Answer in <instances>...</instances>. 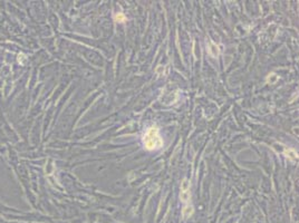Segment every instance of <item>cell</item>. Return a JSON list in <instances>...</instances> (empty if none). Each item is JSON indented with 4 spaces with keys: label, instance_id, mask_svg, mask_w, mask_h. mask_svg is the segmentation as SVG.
<instances>
[{
    "label": "cell",
    "instance_id": "obj_3",
    "mask_svg": "<svg viewBox=\"0 0 299 223\" xmlns=\"http://www.w3.org/2000/svg\"><path fill=\"white\" fill-rule=\"evenodd\" d=\"M192 213H193V207L191 206V205L184 206V209H183V216H184V218H189Z\"/></svg>",
    "mask_w": 299,
    "mask_h": 223
},
{
    "label": "cell",
    "instance_id": "obj_5",
    "mask_svg": "<svg viewBox=\"0 0 299 223\" xmlns=\"http://www.w3.org/2000/svg\"><path fill=\"white\" fill-rule=\"evenodd\" d=\"M211 49H210V53L212 54L213 56H218V54H219V48H218V46L214 45L213 43H211Z\"/></svg>",
    "mask_w": 299,
    "mask_h": 223
},
{
    "label": "cell",
    "instance_id": "obj_6",
    "mask_svg": "<svg viewBox=\"0 0 299 223\" xmlns=\"http://www.w3.org/2000/svg\"><path fill=\"white\" fill-rule=\"evenodd\" d=\"M278 79V76L276 74H271V75H269V77H268V82L269 83H275L276 80Z\"/></svg>",
    "mask_w": 299,
    "mask_h": 223
},
{
    "label": "cell",
    "instance_id": "obj_2",
    "mask_svg": "<svg viewBox=\"0 0 299 223\" xmlns=\"http://www.w3.org/2000/svg\"><path fill=\"white\" fill-rule=\"evenodd\" d=\"M190 199V186L187 180L183 181L181 186V200L182 202H187Z\"/></svg>",
    "mask_w": 299,
    "mask_h": 223
},
{
    "label": "cell",
    "instance_id": "obj_4",
    "mask_svg": "<svg viewBox=\"0 0 299 223\" xmlns=\"http://www.w3.org/2000/svg\"><path fill=\"white\" fill-rule=\"evenodd\" d=\"M114 19H115V21H117V22H124L125 21V16H124V13L118 12L115 15Z\"/></svg>",
    "mask_w": 299,
    "mask_h": 223
},
{
    "label": "cell",
    "instance_id": "obj_1",
    "mask_svg": "<svg viewBox=\"0 0 299 223\" xmlns=\"http://www.w3.org/2000/svg\"><path fill=\"white\" fill-rule=\"evenodd\" d=\"M143 143H144L145 149L149 151H154V149H159L163 146V140L160 136L159 130L156 127H151L145 134L144 138H143Z\"/></svg>",
    "mask_w": 299,
    "mask_h": 223
}]
</instances>
